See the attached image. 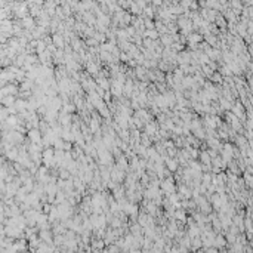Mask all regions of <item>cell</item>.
Masks as SVG:
<instances>
[{
	"instance_id": "6da1fadb",
	"label": "cell",
	"mask_w": 253,
	"mask_h": 253,
	"mask_svg": "<svg viewBox=\"0 0 253 253\" xmlns=\"http://www.w3.org/2000/svg\"><path fill=\"white\" fill-rule=\"evenodd\" d=\"M30 138L33 142H40V130H37V129L30 130Z\"/></svg>"
},
{
	"instance_id": "7a4b0ae2",
	"label": "cell",
	"mask_w": 253,
	"mask_h": 253,
	"mask_svg": "<svg viewBox=\"0 0 253 253\" xmlns=\"http://www.w3.org/2000/svg\"><path fill=\"white\" fill-rule=\"evenodd\" d=\"M53 43H55L58 48H62V46H64L62 37H61V36H55V37H53Z\"/></svg>"
}]
</instances>
